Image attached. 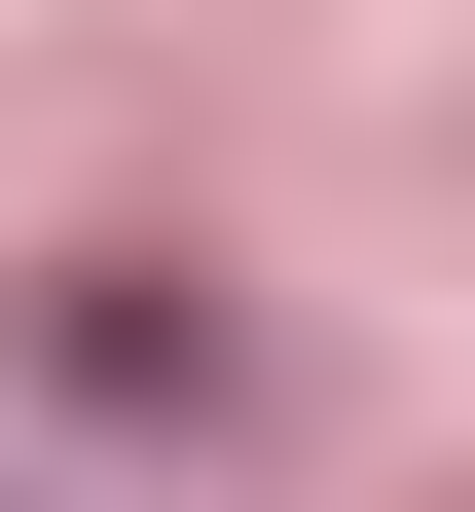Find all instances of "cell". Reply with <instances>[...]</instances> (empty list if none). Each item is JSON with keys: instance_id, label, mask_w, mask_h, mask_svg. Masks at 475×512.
Masks as SVG:
<instances>
[{"instance_id": "obj_1", "label": "cell", "mask_w": 475, "mask_h": 512, "mask_svg": "<svg viewBox=\"0 0 475 512\" xmlns=\"http://www.w3.org/2000/svg\"><path fill=\"white\" fill-rule=\"evenodd\" d=\"M74 403H220V293L183 256H74Z\"/></svg>"}]
</instances>
